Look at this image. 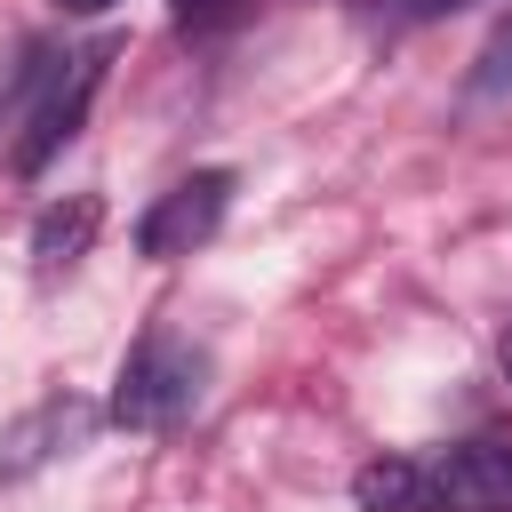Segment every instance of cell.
<instances>
[{"label": "cell", "instance_id": "5b68a950", "mask_svg": "<svg viewBox=\"0 0 512 512\" xmlns=\"http://www.w3.org/2000/svg\"><path fill=\"white\" fill-rule=\"evenodd\" d=\"M88 424H96V408L88 400H72V392H48L16 432H8V448H0V472H32V464H48L56 448H80L88 440Z\"/></svg>", "mask_w": 512, "mask_h": 512}, {"label": "cell", "instance_id": "6da1fadb", "mask_svg": "<svg viewBox=\"0 0 512 512\" xmlns=\"http://www.w3.org/2000/svg\"><path fill=\"white\" fill-rule=\"evenodd\" d=\"M200 352L176 336V328H152V336H136L128 344V360H120V376H112V424L120 432H168L176 416H192V400H200Z\"/></svg>", "mask_w": 512, "mask_h": 512}, {"label": "cell", "instance_id": "9c48e42d", "mask_svg": "<svg viewBox=\"0 0 512 512\" xmlns=\"http://www.w3.org/2000/svg\"><path fill=\"white\" fill-rule=\"evenodd\" d=\"M456 8H480V0H408V16H456Z\"/></svg>", "mask_w": 512, "mask_h": 512}, {"label": "cell", "instance_id": "ba28073f", "mask_svg": "<svg viewBox=\"0 0 512 512\" xmlns=\"http://www.w3.org/2000/svg\"><path fill=\"white\" fill-rule=\"evenodd\" d=\"M240 0H168V16L184 24V32H208V24H224Z\"/></svg>", "mask_w": 512, "mask_h": 512}, {"label": "cell", "instance_id": "52a82bcc", "mask_svg": "<svg viewBox=\"0 0 512 512\" xmlns=\"http://www.w3.org/2000/svg\"><path fill=\"white\" fill-rule=\"evenodd\" d=\"M352 504L360 512H440V480L432 456H376L352 472Z\"/></svg>", "mask_w": 512, "mask_h": 512}, {"label": "cell", "instance_id": "30bf717a", "mask_svg": "<svg viewBox=\"0 0 512 512\" xmlns=\"http://www.w3.org/2000/svg\"><path fill=\"white\" fill-rule=\"evenodd\" d=\"M64 8H112V0H64Z\"/></svg>", "mask_w": 512, "mask_h": 512}, {"label": "cell", "instance_id": "7a4b0ae2", "mask_svg": "<svg viewBox=\"0 0 512 512\" xmlns=\"http://www.w3.org/2000/svg\"><path fill=\"white\" fill-rule=\"evenodd\" d=\"M224 208H232V168H200V176L168 184V192H160V200L136 216V248H144L152 264H168V256H192L200 240H216Z\"/></svg>", "mask_w": 512, "mask_h": 512}, {"label": "cell", "instance_id": "3957f363", "mask_svg": "<svg viewBox=\"0 0 512 512\" xmlns=\"http://www.w3.org/2000/svg\"><path fill=\"white\" fill-rule=\"evenodd\" d=\"M104 64H112V48L96 40V48H80V56H72V72L48 88V104L32 112V136L16 144V168H24V176H40V168L56 160V144H72V136H80V112H88V96H96Z\"/></svg>", "mask_w": 512, "mask_h": 512}, {"label": "cell", "instance_id": "8992f818", "mask_svg": "<svg viewBox=\"0 0 512 512\" xmlns=\"http://www.w3.org/2000/svg\"><path fill=\"white\" fill-rule=\"evenodd\" d=\"M96 224H104V200L96 192H64V200H48L40 216H32V264L56 280V272H72L88 248H96Z\"/></svg>", "mask_w": 512, "mask_h": 512}, {"label": "cell", "instance_id": "8fae6325", "mask_svg": "<svg viewBox=\"0 0 512 512\" xmlns=\"http://www.w3.org/2000/svg\"><path fill=\"white\" fill-rule=\"evenodd\" d=\"M504 376H512V328H504Z\"/></svg>", "mask_w": 512, "mask_h": 512}, {"label": "cell", "instance_id": "277c9868", "mask_svg": "<svg viewBox=\"0 0 512 512\" xmlns=\"http://www.w3.org/2000/svg\"><path fill=\"white\" fill-rule=\"evenodd\" d=\"M440 480V512H512V448L504 440H464L448 456H432Z\"/></svg>", "mask_w": 512, "mask_h": 512}]
</instances>
